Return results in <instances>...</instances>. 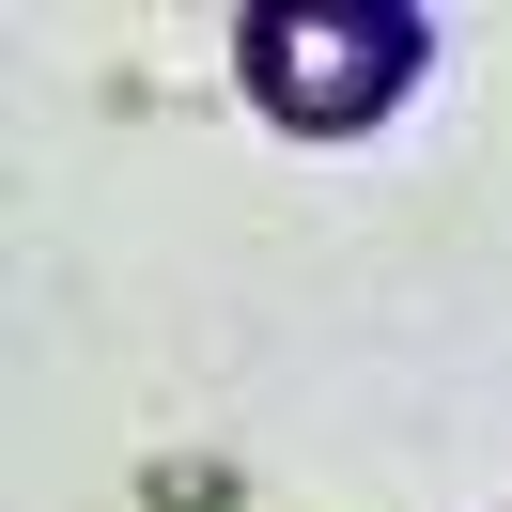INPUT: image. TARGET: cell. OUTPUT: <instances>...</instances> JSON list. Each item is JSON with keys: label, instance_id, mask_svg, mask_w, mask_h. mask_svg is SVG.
<instances>
[{"label": "cell", "instance_id": "6da1fadb", "mask_svg": "<svg viewBox=\"0 0 512 512\" xmlns=\"http://www.w3.org/2000/svg\"><path fill=\"white\" fill-rule=\"evenodd\" d=\"M233 47H249V94L280 109V125L342 140V125H373V109L419 78V47H435V32H419L404 0H264Z\"/></svg>", "mask_w": 512, "mask_h": 512}]
</instances>
